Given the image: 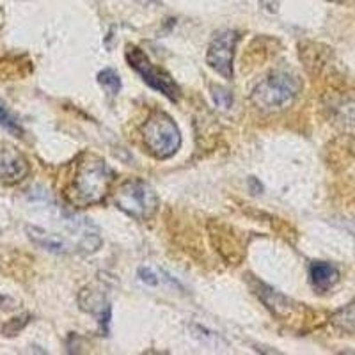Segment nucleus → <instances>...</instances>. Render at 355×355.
I'll use <instances>...</instances> for the list:
<instances>
[{
    "label": "nucleus",
    "instance_id": "nucleus-1",
    "mask_svg": "<svg viewBox=\"0 0 355 355\" xmlns=\"http://www.w3.org/2000/svg\"><path fill=\"white\" fill-rule=\"evenodd\" d=\"M114 182V171L96 155H86L77 164L75 176L66 188V197L77 208L98 204L107 197Z\"/></svg>",
    "mask_w": 355,
    "mask_h": 355
},
{
    "label": "nucleus",
    "instance_id": "nucleus-2",
    "mask_svg": "<svg viewBox=\"0 0 355 355\" xmlns=\"http://www.w3.org/2000/svg\"><path fill=\"white\" fill-rule=\"evenodd\" d=\"M299 93V78L288 71H273L254 87L251 100L265 112H276V110L290 107Z\"/></svg>",
    "mask_w": 355,
    "mask_h": 355
},
{
    "label": "nucleus",
    "instance_id": "nucleus-3",
    "mask_svg": "<svg viewBox=\"0 0 355 355\" xmlns=\"http://www.w3.org/2000/svg\"><path fill=\"white\" fill-rule=\"evenodd\" d=\"M143 140L155 158L167 160L182 146V134L169 114L156 110L144 123Z\"/></svg>",
    "mask_w": 355,
    "mask_h": 355
},
{
    "label": "nucleus",
    "instance_id": "nucleus-4",
    "mask_svg": "<svg viewBox=\"0 0 355 355\" xmlns=\"http://www.w3.org/2000/svg\"><path fill=\"white\" fill-rule=\"evenodd\" d=\"M114 203L123 213L135 221H147L158 210V195L149 183L143 180H130L117 188Z\"/></svg>",
    "mask_w": 355,
    "mask_h": 355
},
{
    "label": "nucleus",
    "instance_id": "nucleus-5",
    "mask_svg": "<svg viewBox=\"0 0 355 355\" xmlns=\"http://www.w3.org/2000/svg\"><path fill=\"white\" fill-rule=\"evenodd\" d=\"M126 61L143 77V80L147 86L162 93L171 101H178V98H180V87H178V84L171 78L169 73H165L164 70L156 68L140 48L128 47V50H126Z\"/></svg>",
    "mask_w": 355,
    "mask_h": 355
},
{
    "label": "nucleus",
    "instance_id": "nucleus-6",
    "mask_svg": "<svg viewBox=\"0 0 355 355\" xmlns=\"http://www.w3.org/2000/svg\"><path fill=\"white\" fill-rule=\"evenodd\" d=\"M238 39V32L231 31V29H224V31L217 32L208 45L206 64L213 71L221 75L222 78H225V80L233 78V57Z\"/></svg>",
    "mask_w": 355,
    "mask_h": 355
},
{
    "label": "nucleus",
    "instance_id": "nucleus-7",
    "mask_svg": "<svg viewBox=\"0 0 355 355\" xmlns=\"http://www.w3.org/2000/svg\"><path fill=\"white\" fill-rule=\"evenodd\" d=\"M29 174V162L16 147L0 143V182L5 185H16Z\"/></svg>",
    "mask_w": 355,
    "mask_h": 355
},
{
    "label": "nucleus",
    "instance_id": "nucleus-8",
    "mask_svg": "<svg viewBox=\"0 0 355 355\" xmlns=\"http://www.w3.org/2000/svg\"><path fill=\"white\" fill-rule=\"evenodd\" d=\"M78 304H80L82 311L96 315L101 330L108 334V325H110V318H112V306L107 300L103 291L95 290L93 286L86 288V290H82V293L78 295Z\"/></svg>",
    "mask_w": 355,
    "mask_h": 355
},
{
    "label": "nucleus",
    "instance_id": "nucleus-9",
    "mask_svg": "<svg viewBox=\"0 0 355 355\" xmlns=\"http://www.w3.org/2000/svg\"><path fill=\"white\" fill-rule=\"evenodd\" d=\"M27 234L38 247L53 252V254H66V252L71 251L70 243L66 242L64 238L53 233H48L47 230H41L38 225H27Z\"/></svg>",
    "mask_w": 355,
    "mask_h": 355
},
{
    "label": "nucleus",
    "instance_id": "nucleus-10",
    "mask_svg": "<svg viewBox=\"0 0 355 355\" xmlns=\"http://www.w3.org/2000/svg\"><path fill=\"white\" fill-rule=\"evenodd\" d=\"M309 278L317 290L325 291L339 281V270L327 261H313L309 267Z\"/></svg>",
    "mask_w": 355,
    "mask_h": 355
},
{
    "label": "nucleus",
    "instance_id": "nucleus-11",
    "mask_svg": "<svg viewBox=\"0 0 355 355\" xmlns=\"http://www.w3.org/2000/svg\"><path fill=\"white\" fill-rule=\"evenodd\" d=\"M258 297H260L261 300L265 302V306L270 309V311L273 313V315H278V317H281V313L286 311L288 313V304H290V300L286 299L284 295H281L279 291L272 290L270 286H265V284H258Z\"/></svg>",
    "mask_w": 355,
    "mask_h": 355
},
{
    "label": "nucleus",
    "instance_id": "nucleus-12",
    "mask_svg": "<svg viewBox=\"0 0 355 355\" xmlns=\"http://www.w3.org/2000/svg\"><path fill=\"white\" fill-rule=\"evenodd\" d=\"M332 323L345 332L355 334V302L348 304L338 313H334Z\"/></svg>",
    "mask_w": 355,
    "mask_h": 355
},
{
    "label": "nucleus",
    "instance_id": "nucleus-13",
    "mask_svg": "<svg viewBox=\"0 0 355 355\" xmlns=\"http://www.w3.org/2000/svg\"><path fill=\"white\" fill-rule=\"evenodd\" d=\"M98 84L103 87L108 95L112 96H116L117 93L121 91V78H119L117 71L112 70V68H105V70H101L98 73Z\"/></svg>",
    "mask_w": 355,
    "mask_h": 355
},
{
    "label": "nucleus",
    "instance_id": "nucleus-14",
    "mask_svg": "<svg viewBox=\"0 0 355 355\" xmlns=\"http://www.w3.org/2000/svg\"><path fill=\"white\" fill-rule=\"evenodd\" d=\"M0 126H2V128H5V130L11 132V134H16V135L23 134L22 126H20L18 119L13 116V114L9 112L8 107H5L2 101H0Z\"/></svg>",
    "mask_w": 355,
    "mask_h": 355
},
{
    "label": "nucleus",
    "instance_id": "nucleus-15",
    "mask_svg": "<svg viewBox=\"0 0 355 355\" xmlns=\"http://www.w3.org/2000/svg\"><path fill=\"white\" fill-rule=\"evenodd\" d=\"M31 321V315H22V317L18 318H13V320H9L8 323L2 327V334L4 336H8V338H11V336H16L20 330L25 329V325Z\"/></svg>",
    "mask_w": 355,
    "mask_h": 355
},
{
    "label": "nucleus",
    "instance_id": "nucleus-16",
    "mask_svg": "<svg viewBox=\"0 0 355 355\" xmlns=\"http://www.w3.org/2000/svg\"><path fill=\"white\" fill-rule=\"evenodd\" d=\"M213 101H215L217 107H221L222 110H228L233 105V96L228 89L224 87H213Z\"/></svg>",
    "mask_w": 355,
    "mask_h": 355
},
{
    "label": "nucleus",
    "instance_id": "nucleus-17",
    "mask_svg": "<svg viewBox=\"0 0 355 355\" xmlns=\"http://www.w3.org/2000/svg\"><path fill=\"white\" fill-rule=\"evenodd\" d=\"M192 332H194V336L197 339H201V341L204 343V345H208V347H219V336H217L215 332H210V330H206L204 327H199V325H192Z\"/></svg>",
    "mask_w": 355,
    "mask_h": 355
},
{
    "label": "nucleus",
    "instance_id": "nucleus-18",
    "mask_svg": "<svg viewBox=\"0 0 355 355\" xmlns=\"http://www.w3.org/2000/svg\"><path fill=\"white\" fill-rule=\"evenodd\" d=\"M139 279L143 282H146V284L149 286H156L158 284V278L155 276V272H153L151 269H139Z\"/></svg>",
    "mask_w": 355,
    "mask_h": 355
},
{
    "label": "nucleus",
    "instance_id": "nucleus-19",
    "mask_svg": "<svg viewBox=\"0 0 355 355\" xmlns=\"http://www.w3.org/2000/svg\"><path fill=\"white\" fill-rule=\"evenodd\" d=\"M18 306V302L8 295L0 293V311H14Z\"/></svg>",
    "mask_w": 355,
    "mask_h": 355
},
{
    "label": "nucleus",
    "instance_id": "nucleus-20",
    "mask_svg": "<svg viewBox=\"0 0 355 355\" xmlns=\"http://www.w3.org/2000/svg\"><path fill=\"white\" fill-rule=\"evenodd\" d=\"M249 186H251L252 194H260L263 191V186H261V183L256 178H249Z\"/></svg>",
    "mask_w": 355,
    "mask_h": 355
},
{
    "label": "nucleus",
    "instance_id": "nucleus-21",
    "mask_svg": "<svg viewBox=\"0 0 355 355\" xmlns=\"http://www.w3.org/2000/svg\"><path fill=\"white\" fill-rule=\"evenodd\" d=\"M332 2H343V0H332Z\"/></svg>",
    "mask_w": 355,
    "mask_h": 355
}]
</instances>
